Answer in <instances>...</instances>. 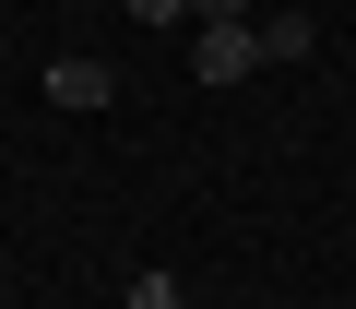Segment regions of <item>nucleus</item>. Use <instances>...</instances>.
Wrapping results in <instances>:
<instances>
[{
  "instance_id": "obj_1",
  "label": "nucleus",
  "mask_w": 356,
  "mask_h": 309,
  "mask_svg": "<svg viewBox=\"0 0 356 309\" xmlns=\"http://www.w3.org/2000/svg\"><path fill=\"white\" fill-rule=\"evenodd\" d=\"M191 72H202V84L261 72V24H191Z\"/></svg>"
},
{
  "instance_id": "obj_2",
  "label": "nucleus",
  "mask_w": 356,
  "mask_h": 309,
  "mask_svg": "<svg viewBox=\"0 0 356 309\" xmlns=\"http://www.w3.org/2000/svg\"><path fill=\"white\" fill-rule=\"evenodd\" d=\"M107 95H119L107 60H48V107H107Z\"/></svg>"
},
{
  "instance_id": "obj_3",
  "label": "nucleus",
  "mask_w": 356,
  "mask_h": 309,
  "mask_svg": "<svg viewBox=\"0 0 356 309\" xmlns=\"http://www.w3.org/2000/svg\"><path fill=\"white\" fill-rule=\"evenodd\" d=\"M309 36H321L309 13H261V72H273V60H309Z\"/></svg>"
},
{
  "instance_id": "obj_4",
  "label": "nucleus",
  "mask_w": 356,
  "mask_h": 309,
  "mask_svg": "<svg viewBox=\"0 0 356 309\" xmlns=\"http://www.w3.org/2000/svg\"><path fill=\"white\" fill-rule=\"evenodd\" d=\"M119 309H191V297H178V274H166V262H143V274H131V297H119Z\"/></svg>"
},
{
  "instance_id": "obj_5",
  "label": "nucleus",
  "mask_w": 356,
  "mask_h": 309,
  "mask_svg": "<svg viewBox=\"0 0 356 309\" xmlns=\"http://www.w3.org/2000/svg\"><path fill=\"white\" fill-rule=\"evenodd\" d=\"M131 24H154V36H178V24H191V0H131Z\"/></svg>"
},
{
  "instance_id": "obj_6",
  "label": "nucleus",
  "mask_w": 356,
  "mask_h": 309,
  "mask_svg": "<svg viewBox=\"0 0 356 309\" xmlns=\"http://www.w3.org/2000/svg\"><path fill=\"white\" fill-rule=\"evenodd\" d=\"M191 24H250V0H191Z\"/></svg>"
}]
</instances>
